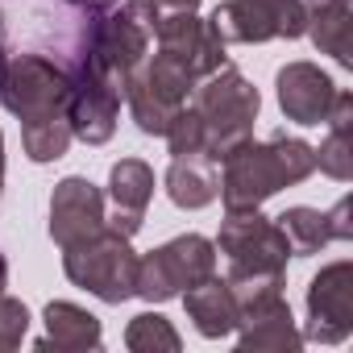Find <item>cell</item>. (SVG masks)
Instances as JSON below:
<instances>
[{"label":"cell","mask_w":353,"mask_h":353,"mask_svg":"<svg viewBox=\"0 0 353 353\" xmlns=\"http://www.w3.org/2000/svg\"><path fill=\"white\" fill-rule=\"evenodd\" d=\"M262 5H266V13L274 21L279 38L295 42V38L307 34V9H303V0H262Z\"/></svg>","instance_id":"obj_25"},{"label":"cell","mask_w":353,"mask_h":353,"mask_svg":"<svg viewBox=\"0 0 353 353\" xmlns=\"http://www.w3.org/2000/svg\"><path fill=\"white\" fill-rule=\"evenodd\" d=\"M108 200H112V216H104V225L133 237L154 200V170L141 158H121L108 174Z\"/></svg>","instance_id":"obj_12"},{"label":"cell","mask_w":353,"mask_h":353,"mask_svg":"<svg viewBox=\"0 0 353 353\" xmlns=\"http://www.w3.org/2000/svg\"><path fill=\"white\" fill-rule=\"evenodd\" d=\"M179 332H174V324L158 312H141L129 320L125 328V349L133 353H179Z\"/></svg>","instance_id":"obj_22"},{"label":"cell","mask_w":353,"mask_h":353,"mask_svg":"<svg viewBox=\"0 0 353 353\" xmlns=\"http://www.w3.org/2000/svg\"><path fill=\"white\" fill-rule=\"evenodd\" d=\"M192 108L204 121V154L221 166L237 145H245L254 137V121H258L262 96L241 71H233L225 63L221 71H212V75H204L196 83Z\"/></svg>","instance_id":"obj_2"},{"label":"cell","mask_w":353,"mask_h":353,"mask_svg":"<svg viewBox=\"0 0 353 353\" xmlns=\"http://www.w3.org/2000/svg\"><path fill=\"white\" fill-rule=\"evenodd\" d=\"M104 229V192L83 179V174H67L50 196V237L59 250H71L75 241L92 237Z\"/></svg>","instance_id":"obj_10"},{"label":"cell","mask_w":353,"mask_h":353,"mask_svg":"<svg viewBox=\"0 0 353 353\" xmlns=\"http://www.w3.org/2000/svg\"><path fill=\"white\" fill-rule=\"evenodd\" d=\"M166 145L170 154H204V121L196 108H174V117L166 121Z\"/></svg>","instance_id":"obj_24"},{"label":"cell","mask_w":353,"mask_h":353,"mask_svg":"<svg viewBox=\"0 0 353 353\" xmlns=\"http://www.w3.org/2000/svg\"><path fill=\"white\" fill-rule=\"evenodd\" d=\"M5 287H9V262H5V254H0V299H5V295H9Z\"/></svg>","instance_id":"obj_30"},{"label":"cell","mask_w":353,"mask_h":353,"mask_svg":"<svg viewBox=\"0 0 353 353\" xmlns=\"http://www.w3.org/2000/svg\"><path fill=\"white\" fill-rule=\"evenodd\" d=\"M307 34L320 54H332L341 67H353V9L307 13Z\"/></svg>","instance_id":"obj_20"},{"label":"cell","mask_w":353,"mask_h":353,"mask_svg":"<svg viewBox=\"0 0 353 353\" xmlns=\"http://www.w3.org/2000/svg\"><path fill=\"white\" fill-rule=\"evenodd\" d=\"M46 336L38 341V349L54 345V349H67V353H79V349H100V320L79 307V303H67V299H54L46 303Z\"/></svg>","instance_id":"obj_17"},{"label":"cell","mask_w":353,"mask_h":353,"mask_svg":"<svg viewBox=\"0 0 353 353\" xmlns=\"http://www.w3.org/2000/svg\"><path fill=\"white\" fill-rule=\"evenodd\" d=\"M279 88V108L287 121L295 125H324L328 108H332V96H336V83L328 79V71H320L316 63H287L274 79Z\"/></svg>","instance_id":"obj_11"},{"label":"cell","mask_w":353,"mask_h":353,"mask_svg":"<svg viewBox=\"0 0 353 353\" xmlns=\"http://www.w3.org/2000/svg\"><path fill=\"white\" fill-rule=\"evenodd\" d=\"M221 166H225V174H221L225 212H250V208H262L274 192L307 179L316 170V145L287 137V133H274L266 141L250 137Z\"/></svg>","instance_id":"obj_1"},{"label":"cell","mask_w":353,"mask_h":353,"mask_svg":"<svg viewBox=\"0 0 353 353\" xmlns=\"http://www.w3.org/2000/svg\"><path fill=\"white\" fill-rule=\"evenodd\" d=\"M316 170H324L336 183L353 179V137H349V129H328V137L316 150Z\"/></svg>","instance_id":"obj_23"},{"label":"cell","mask_w":353,"mask_h":353,"mask_svg":"<svg viewBox=\"0 0 353 353\" xmlns=\"http://www.w3.org/2000/svg\"><path fill=\"white\" fill-rule=\"evenodd\" d=\"M208 274H216V241H208L200 233H183V237L150 250L145 258H137L133 295H141L150 303H166Z\"/></svg>","instance_id":"obj_5"},{"label":"cell","mask_w":353,"mask_h":353,"mask_svg":"<svg viewBox=\"0 0 353 353\" xmlns=\"http://www.w3.org/2000/svg\"><path fill=\"white\" fill-rule=\"evenodd\" d=\"M166 196L174 208H208L221 196V170L208 154H174L166 170Z\"/></svg>","instance_id":"obj_15"},{"label":"cell","mask_w":353,"mask_h":353,"mask_svg":"<svg viewBox=\"0 0 353 353\" xmlns=\"http://www.w3.org/2000/svg\"><path fill=\"white\" fill-rule=\"evenodd\" d=\"M237 349L241 353H295L303 345V332L295 328V316L287 307V299H274L258 312H245L237 320Z\"/></svg>","instance_id":"obj_13"},{"label":"cell","mask_w":353,"mask_h":353,"mask_svg":"<svg viewBox=\"0 0 353 353\" xmlns=\"http://www.w3.org/2000/svg\"><path fill=\"white\" fill-rule=\"evenodd\" d=\"M0 38H5V13H0Z\"/></svg>","instance_id":"obj_32"},{"label":"cell","mask_w":353,"mask_h":353,"mask_svg":"<svg viewBox=\"0 0 353 353\" xmlns=\"http://www.w3.org/2000/svg\"><path fill=\"white\" fill-rule=\"evenodd\" d=\"M71 121H67V112H54V117H38V121H26L21 125V145H26V154L34 158V162H54V158H63L67 154V145H71Z\"/></svg>","instance_id":"obj_21"},{"label":"cell","mask_w":353,"mask_h":353,"mask_svg":"<svg viewBox=\"0 0 353 353\" xmlns=\"http://www.w3.org/2000/svg\"><path fill=\"white\" fill-rule=\"evenodd\" d=\"M216 254L229 258V270H287L291 241L274 221L250 208V212H225Z\"/></svg>","instance_id":"obj_7"},{"label":"cell","mask_w":353,"mask_h":353,"mask_svg":"<svg viewBox=\"0 0 353 353\" xmlns=\"http://www.w3.org/2000/svg\"><path fill=\"white\" fill-rule=\"evenodd\" d=\"M154 5H158V9H196L200 0H154Z\"/></svg>","instance_id":"obj_29"},{"label":"cell","mask_w":353,"mask_h":353,"mask_svg":"<svg viewBox=\"0 0 353 353\" xmlns=\"http://www.w3.org/2000/svg\"><path fill=\"white\" fill-rule=\"evenodd\" d=\"M208 26L225 46H254V42L279 38L262 0H225V5H216V13L208 17Z\"/></svg>","instance_id":"obj_16"},{"label":"cell","mask_w":353,"mask_h":353,"mask_svg":"<svg viewBox=\"0 0 353 353\" xmlns=\"http://www.w3.org/2000/svg\"><path fill=\"white\" fill-rule=\"evenodd\" d=\"M183 307H188V320L196 324V332L208 336V341L229 336L237 328V320H241L237 299H233V291H229V283L221 274H208V279L192 283L183 291Z\"/></svg>","instance_id":"obj_14"},{"label":"cell","mask_w":353,"mask_h":353,"mask_svg":"<svg viewBox=\"0 0 353 353\" xmlns=\"http://www.w3.org/2000/svg\"><path fill=\"white\" fill-rule=\"evenodd\" d=\"M67 100H71V75L54 59L26 54V50H13L0 59V104L21 125L67 112Z\"/></svg>","instance_id":"obj_4"},{"label":"cell","mask_w":353,"mask_h":353,"mask_svg":"<svg viewBox=\"0 0 353 353\" xmlns=\"http://www.w3.org/2000/svg\"><path fill=\"white\" fill-rule=\"evenodd\" d=\"M324 216H328V233H332V241H349V237H353V225H349V200H336V208L324 212Z\"/></svg>","instance_id":"obj_27"},{"label":"cell","mask_w":353,"mask_h":353,"mask_svg":"<svg viewBox=\"0 0 353 353\" xmlns=\"http://www.w3.org/2000/svg\"><path fill=\"white\" fill-rule=\"evenodd\" d=\"M63 270L88 295H96L104 303H125L133 295V283H137V254H133L125 233L104 225L100 233L63 250Z\"/></svg>","instance_id":"obj_3"},{"label":"cell","mask_w":353,"mask_h":353,"mask_svg":"<svg viewBox=\"0 0 353 353\" xmlns=\"http://www.w3.org/2000/svg\"><path fill=\"white\" fill-rule=\"evenodd\" d=\"M71 75V100H67V121L71 133L88 145H104L117 133V117H121V83L108 75L104 63H96L88 50L75 54V63L67 67Z\"/></svg>","instance_id":"obj_6"},{"label":"cell","mask_w":353,"mask_h":353,"mask_svg":"<svg viewBox=\"0 0 353 353\" xmlns=\"http://www.w3.org/2000/svg\"><path fill=\"white\" fill-rule=\"evenodd\" d=\"M133 75L141 79V88L145 92H154L162 104H170V108H183L188 104V96L196 92V75L179 63V59H170V54H154V59H141V67H133Z\"/></svg>","instance_id":"obj_18"},{"label":"cell","mask_w":353,"mask_h":353,"mask_svg":"<svg viewBox=\"0 0 353 353\" xmlns=\"http://www.w3.org/2000/svg\"><path fill=\"white\" fill-rule=\"evenodd\" d=\"M307 13H336V9H349V0H303Z\"/></svg>","instance_id":"obj_28"},{"label":"cell","mask_w":353,"mask_h":353,"mask_svg":"<svg viewBox=\"0 0 353 353\" xmlns=\"http://www.w3.org/2000/svg\"><path fill=\"white\" fill-rule=\"evenodd\" d=\"M274 225L283 229V237L291 241V258H307L316 250H324L332 241L328 233V216L320 208H307V204H295L287 208L283 216H274Z\"/></svg>","instance_id":"obj_19"},{"label":"cell","mask_w":353,"mask_h":353,"mask_svg":"<svg viewBox=\"0 0 353 353\" xmlns=\"http://www.w3.org/2000/svg\"><path fill=\"white\" fill-rule=\"evenodd\" d=\"M26 328H30V307L21 299L5 295V299H0V353L17 349L21 336H26Z\"/></svg>","instance_id":"obj_26"},{"label":"cell","mask_w":353,"mask_h":353,"mask_svg":"<svg viewBox=\"0 0 353 353\" xmlns=\"http://www.w3.org/2000/svg\"><path fill=\"white\" fill-rule=\"evenodd\" d=\"M154 42L162 54L179 59L196 79L221 71L229 59H225V42L212 34L208 21L196 17V9H158V21H154Z\"/></svg>","instance_id":"obj_8"},{"label":"cell","mask_w":353,"mask_h":353,"mask_svg":"<svg viewBox=\"0 0 353 353\" xmlns=\"http://www.w3.org/2000/svg\"><path fill=\"white\" fill-rule=\"evenodd\" d=\"M353 332V262L324 266L307 287V328L303 341L341 345Z\"/></svg>","instance_id":"obj_9"},{"label":"cell","mask_w":353,"mask_h":353,"mask_svg":"<svg viewBox=\"0 0 353 353\" xmlns=\"http://www.w3.org/2000/svg\"><path fill=\"white\" fill-rule=\"evenodd\" d=\"M0 188H5V137H0Z\"/></svg>","instance_id":"obj_31"}]
</instances>
